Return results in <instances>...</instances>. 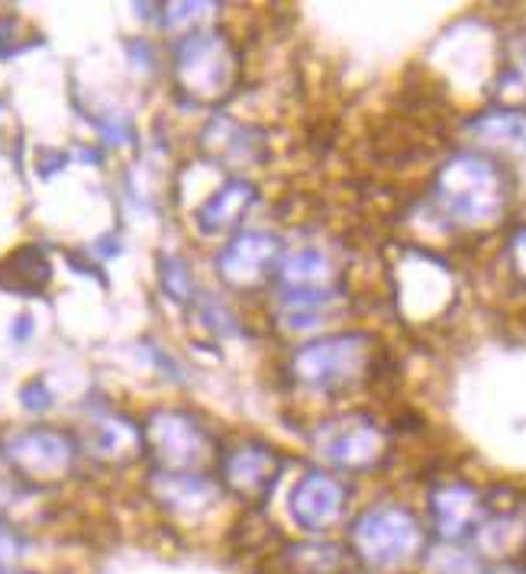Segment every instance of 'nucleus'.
Segmentation results:
<instances>
[{
  "instance_id": "1",
  "label": "nucleus",
  "mask_w": 526,
  "mask_h": 574,
  "mask_svg": "<svg viewBox=\"0 0 526 574\" xmlns=\"http://www.w3.org/2000/svg\"><path fill=\"white\" fill-rule=\"evenodd\" d=\"M436 194L446 217L459 223H481V220H494V213L501 210L504 181L491 162H484L479 155H462L442 168Z\"/></svg>"
},
{
  "instance_id": "2",
  "label": "nucleus",
  "mask_w": 526,
  "mask_h": 574,
  "mask_svg": "<svg viewBox=\"0 0 526 574\" xmlns=\"http://www.w3.org/2000/svg\"><path fill=\"white\" fill-rule=\"evenodd\" d=\"M359 559L375 569H397L424 549V529L404 507H375L352 529Z\"/></svg>"
},
{
  "instance_id": "3",
  "label": "nucleus",
  "mask_w": 526,
  "mask_h": 574,
  "mask_svg": "<svg viewBox=\"0 0 526 574\" xmlns=\"http://www.w3.org/2000/svg\"><path fill=\"white\" fill-rule=\"evenodd\" d=\"M3 459L20 478L33 484H55L72 472L75 462V442L72 435L48 427H30L13 432L3 442Z\"/></svg>"
},
{
  "instance_id": "4",
  "label": "nucleus",
  "mask_w": 526,
  "mask_h": 574,
  "mask_svg": "<svg viewBox=\"0 0 526 574\" xmlns=\"http://www.w3.org/2000/svg\"><path fill=\"white\" fill-rule=\"evenodd\" d=\"M362 362H365L362 339L342 335V339L317 342V345L304 349L297 358V368L314 387H339L359 375Z\"/></svg>"
},
{
  "instance_id": "5",
  "label": "nucleus",
  "mask_w": 526,
  "mask_h": 574,
  "mask_svg": "<svg viewBox=\"0 0 526 574\" xmlns=\"http://www.w3.org/2000/svg\"><path fill=\"white\" fill-rule=\"evenodd\" d=\"M294 520L310 532H324L336 527L346 514V487L330 475H310L294 490Z\"/></svg>"
},
{
  "instance_id": "6",
  "label": "nucleus",
  "mask_w": 526,
  "mask_h": 574,
  "mask_svg": "<svg viewBox=\"0 0 526 574\" xmlns=\"http://www.w3.org/2000/svg\"><path fill=\"white\" fill-rule=\"evenodd\" d=\"M382 452V435L369 420H349V427H339L324 442V455L342 468H369Z\"/></svg>"
},
{
  "instance_id": "7",
  "label": "nucleus",
  "mask_w": 526,
  "mask_h": 574,
  "mask_svg": "<svg viewBox=\"0 0 526 574\" xmlns=\"http://www.w3.org/2000/svg\"><path fill=\"white\" fill-rule=\"evenodd\" d=\"M479 514V494H475L472 487H465V484L446 487V490H439L436 500H432V520H436V529H439L446 539H462L465 532H472Z\"/></svg>"
},
{
  "instance_id": "8",
  "label": "nucleus",
  "mask_w": 526,
  "mask_h": 574,
  "mask_svg": "<svg viewBox=\"0 0 526 574\" xmlns=\"http://www.w3.org/2000/svg\"><path fill=\"white\" fill-rule=\"evenodd\" d=\"M48 278H52L48 258L36 245H23L0 262V287L3 290L30 297V294H40L48 285Z\"/></svg>"
},
{
  "instance_id": "9",
  "label": "nucleus",
  "mask_w": 526,
  "mask_h": 574,
  "mask_svg": "<svg viewBox=\"0 0 526 574\" xmlns=\"http://www.w3.org/2000/svg\"><path fill=\"white\" fill-rule=\"evenodd\" d=\"M20 555H23V539L0 520V574L13 569Z\"/></svg>"
},
{
  "instance_id": "10",
  "label": "nucleus",
  "mask_w": 526,
  "mask_h": 574,
  "mask_svg": "<svg viewBox=\"0 0 526 574\" xmlns=\"http://www.w3.org/2000/svg\"><path fill=\"white\" fill-rule=\"evenodd\" d=\"M13 33H17V20L13 16H0V58H10L13 52H20Z\"/></svg>"
},
{
  "instance_id": "11",
  "label": "nucleus",
  "mask_w": 526,
  "mask_h": 574,
  "mask_svg": "<svg viewBox=\"0 0 526 574\" xmlns=\"http://www.w3.org/2000/svg\"><path fill=\"white\" fill-rule=\"evenodd\" d=\"M514 252H517V258H520V265H524V272H526V233L520 236V240H517Z\"/></svg>"
}]
</instances>
